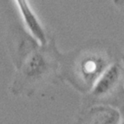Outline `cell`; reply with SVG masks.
I'll return each mask as SVG.
<instances>
[{
	"label": "cell",
	"mask_w": 124,
	"mask_h": 124,
	"mask_svg": "<svg viewBox=\"0 0 124 124\" xmlns=\"http://www.w3.org/2000/svg\"><path fill=\"white\" fill-rule=\"evenodd\" d=\"M124 89V63L116 60L103 73L89 93L83 95L80 108L95 104H106L115 107L121 90Z\"/></svg>",
	"instance_id": "cell-3"
},
{
	"label": "cell",
	"mask_w": 124,
	"mask_h": 124,
	"mask_svg": "<svg viewBox=\"0 0 124 124\" xmlns=\"http://www.w3.org/2000/svg\"><path fill=\"white\" fill-rule=\"evenodd\" d=\"M122 112L111 105L95 104L79 109L74 124H121Z\"/></svg>",
	"instance_id": "cell-5"
},
{
	"label": "cell",
	"mask_w": 124,
	"mask_h": 124,
	"mask_svg": "<svg viewBox=\"0 0 124 124\" xmlns=\"http://www.w3.org/2000/svg\"><path fill=\"white\" fill-rule=\"evenodd\" d=\"M115 61L110 48L102 42H87L72 50L62 52L61 80L84 95Z\"/></svg>",
	"instance_id": "cell-1"
},
{
	"label": "cell",
	"mask_w": 124,
	"mask_h": 124,
	"mask_svg": "<svg viewBox=\"0 0 124 124\" xmlns=\"http://www.w3.org/2000/svg\"><path fill=\"white\" fill-rule=\"evenodd\" d=\"M41 44L30 33L16 27L7 36V47L11 62L17 70Z\"/></svg>",
	"instance_id": "cell-4"
},
{
	"label": "cell",
	"mask_w": 124,
	"mask_h": 124,
	"mask_svg": "<svg viewBox=\"0 0 124 124\" xmlns=\"http://www.w3.org/2000/svg\"><path fill=\"white\" fill-rule=\"evenodd\" d=\"M61 55L54 38H50L45 45H40L16 70L9 88L10 94L17 97L31 98L50 85L62 83Z\"/></svg>",
	"instance_id": "cell-2"
},
{
	"label": "cell",
	"mask_w": 124,
	"mask_h": 124,
	"mask_svg": "<svg viewBox=\"0 0 124 124\" xmlns=\"http://www.w3.org/2000/svg\"><path fill=\"white\" fill-rule=\"evenodd\" d=\"M121 124H124V117H122V122H121Z\"/></svg>",
	"instance_id": "cell-8"
},
{
	"label": "cell",
	"mask_w": 124,
	"mask_h": 124,
	"mask_svg": "<svg viewBox=\"0 0 124 124\" xmlns=\"http://www.w3.org/2000/svg\"><path fill=\"white\" fill-rule=\"evenodd\" d=\"M122 62H123V63H124V58H123V60H122Z\"/></svg>",
	"instance_id": "cell-9"
},
{
	"label": "cell",
	"mask_w": 124,
	"mask_h": 124,
	"mask_svg": "<svg viewBox=\"0 0 124 124\" xmlns=\"http://www.w3.org/2000/svg\"><path fill=\"white\" fill-rule=\"evenodd\" d=\"M17 4L23 23L30 33L33 36L41 45H45L49 42V37L47 36L44 26L38 19L33 9L31 8L28 0H15Z\"/></svg>",
	"instance_id": "cell-6"
},
{
	"label": "cell",
	"mask_w": 124,
	"mask_h": 124,
	"mask_svg": "<svg viewBox=\"0 0 124 124\" xmlns=\"http://www.w3.org/2000/svg\"><path fill=\"white\" fill-rule=\"evenodd\" d=\"M112 2L118 10L124 13V0H112Z\"/></svg>",
	"instance_id": "cell-7"
}]
</instances>
